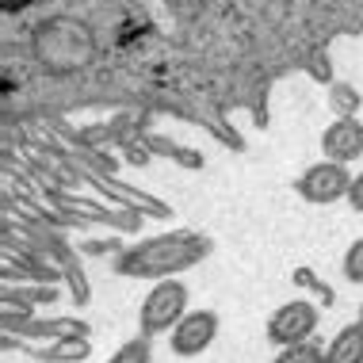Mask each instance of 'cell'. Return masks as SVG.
<instances>
[{
	"label": "cell",
	"mask_w": 363,
	"mask_h": 363,
	"mask_svg": "<svg viewBox=\"0 0 363 363\" xmlns=\"http://www.w3.org/2000/svg\"><path fill=\"white\" fill-rule=\"evenodd\" d=\"M35 54L46 69L54 73H69V69H81L96 57V43H92V31L73 19H54V23H43L35 31Z\"/></svg>",
	"instance_id": "1"
},
{
	"label": "cell",
	"mask_w": 363,
	"mask_h": 363,
	"mask_svg": "<svg viewBox=\"0 0 363 363\" xmlns=\"http://www.w3.org/2000/svg\"><path fill=\"white\" fill-rule=\"evenodd\" d=\"M199 241L191 233H176V238H157L138 245L134 252L123 257V272L126 276H164V272H176L184 264H191L199 257Z\"/></svg>",
	"instance_id": "2"
},
{
	"label": "cell",
	"mask_w": 363,
	"mask_h": 363,
	"mask_svg": "<svg viewBox=\"0 0 363 363\" xmlns=\"http://www.w3.org/2000/svg\"><path fill=\"white\" fill-rule=\"evenodd\" d=\"M188 318V287L180 279H164L150 291V298L142 302V329L145 333H164L176 329Z\"/></svg>",
	"instance_id": "3"
},
{
	"label": "cell",
	"mask_w": 363,
	"mask_h": 363,
	"mask_svg": "<svg viewBox=\"0 0 363 363\" xmlns=\"http://www.w3.org/2000/svg\"><path fill=\"white\" fill-rule=\"evenodd\" d=\"M313 329H318V310H313L310 302H302V298L279 306L268 318V340H272V345H283V348L306 345V337Z\"/></svg>",
	"instance_id": "4"
},
{
	"label": "cell",
	"mask_w": 363,
	"mask_h": 363,
	"mask_svg": "<svg viewBox=\"0 0 363 363\" xmlns=\"http://www.w3.org/2000/svg\"><path fill=\"white\" fill-rule=\"evenodd\" d=\"M352 180H356V176L348 172V164L321 161V164H313V169L302 172L298 191L306 195L310 203H337V199H348Z\"/></svg>",
	"instance_id": "5"
},
{
	"label": "cell",
	"mask_w": 363,
	"mask_h": 363,
	"mask_svg": "<svg viewBox=\"0 0 363 363\" xmlns=\"http://www.w3.org/2000/svg\"><path fill=\"white\" fill-rule=\"evenodd\" d=\"M214 333H218V318L211 310H195L172 329V352L176 356H199L214 340Z\"/></svg>",
	"instance_id": "6"
},
{
	"label": "cell",
	"mask_w": 363,
	"mask_h": 363,
	"mask_svg": "<svg viewBox=\"0 0 363 363\" xmlns=\"http://www.w3.org/2000/svg\"><path fill=\"white\" fill-rule=\"evenodd\" d=\"M321 150H325V161H337V164H348L356 157H363V123L359 119H337L333 126H325Z\"/></svg>",
	"instance_id": "7"
},
{
	"label": "cell",
	"mask_w": 363,
	"mask_h": 363,
	"mask_svg": "<svg viewBox=\"0 0 363 363\" xmlns=\"http://www.w3.org/2000/svg\"><path fill=\"white\" fill-rule=\"evenodd\" d=\"M325 363H363V325H348L325 352Z\"/></svg>",
	"instance_id": "8"
},
{
	"label": "cell",
	"mask_w": 363,
	"mask_h": 363,
	"mask_svg": "<svg viewBox=\"0 0 363 363\" xmlns=\"http://www.w3.org/2000/svg\"><path fill=\"white\" fill-rule=\"evenodd\" d=\"M345 276L352 283H363V238H356L345 252Z\"/></svg>",
	"instance_id": "9"
},
{
	"label": "cell",
	"mask_w": 363,
	"mask_h": 363,
	"mask_svg": "<svg viewBox=\"0 0 363 363\" xmlns=\"http://www.w3.org/2000/svg\"><path fill=\"white\" fill-rule=\"evenodd\" d=\"M276 363H325V356H321L318 348H306V345H294V348H287V352H283V356H279Z\"/></svg>",
	"instance_id": "10"
},
{
	"label": "cell",
	"mask_w": 363,
	"mask_h": 363,
	"mask_svg": "<svg viewBox=\"0 0 363 363\" xmlns=\"http://www.w3.org/2000/svg\"><path fill=\"white\" fill-rule=\"evenodd\" d=\"M333 104H337L340 119H352V111H356V107H359V96L352 92V88H345V84H337V88H333Z\"/></svg>",
	"instance_id": "11"
},
{
	"label": "cell",
	"mask_w": 363,
	"mask_h": 363,
	"mask_svg": "<svg viewBox=\"0 0 363 363\" xmlns=\"http://www.w3.org/2000/svg\"><path fill=\"white\" fill-rule=\"evenodd\" d=\"M150 359V352H145V345H126L119 356H115L111 363H145Z\"/></svg>",
	"instance_id": "12"
},
{
	"label": "cell",
	"mask_w": 363,
	"mask_h": 363,
	"mask_svg": "<svg viewBox=\"0 0 363 363\" xmlns=\"http://www.w3.org/2000/svg\"><path fill=\"white\" fill-rule=\"evenodd\" d=\"M348 203H352V211H359L363 214V172L352 180V191H348Z\"/></svg>",
	"instance_id": "13"
}]
</instances>
